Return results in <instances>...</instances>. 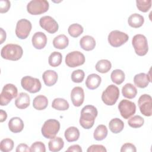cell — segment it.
<instances>
[{
    "mask_svg": "<svg viewBox=\"0 0 152 152\" xmlns=\"http://www.w3.org/2000/svg\"><path fill=\"white\" fill-rule=\"evenodd\" d=\"M64 145V142L62 138L55 137L52 138L48 142L49 150L52 152H57L62 150Z\"/></svg>",
    "mask_w": 152,
    "mask_h": 152,
    "instance_id": "obj_25",
    "label": "cell"
},
{
    "mask_svg": "<svg viewBox=\"0 0 152 152\" xmlns=\"http://www.w3.org/2000/svg\"><path fill=\"white\" fill-rule=\"evenodd\" d=\"M84 28L83 26L78 23H74L71 24L68 28V32L69 34L73 37H78L83 32Z\"/></svg>",
    "mask_w": 152,
    "mask_h": 152,
    "instance_id": "obj_35",
    "label": "cell"
},
{
    "mask_svg": "<svg viewBox=\"0 0 152 152\" xmlns=\"http://www.w3.org/2000/svg\"><path fill=\"white\" fill-rule=\"evenodd\" d=\"M11 6V3L8 0H1L0 1V12H7Z\"/></svg>",
    "mask_w": 152,
    "mask_h": 152,
    "instance_id": "obj_42",
    "label": "cell"
},
{
    "mask_svg": "<svg viewBox=\"0 0 152 152\" xmlns=\"http://www.w3.org/2000/svg\"><path fill=\"white\" fill-rule=\"evenodd\" d=\"M32 25L31 22L25 18L18 20L16 24L15 34L20 39H26L31 30Z\"/></svg>",
    "mask_w": 152,
    "mask_h": 152,
    "instance_id": "obj_10",
    "label": "cell"
},
{
    "mask_svg": "<svg viewBox=\"0 0 152 152\" xmlns=\"http://www.w3.org/2000/svg\"><path fill=\"white\" fill-rule=\"evenodd\" d=\"M110 78L113 83L119 85L122 84L125 80V73L122 70L116 69L112 72L110 74Z\"/></svg>",
    "mask_w": 152,
    "mask_h": 152,
    "instance_id": "obj_33",
    "label": "cell"
},
{
    "mask_svg": "<svg viewBox=\"0 0 152 152\" xmlns=\"http://www.w3.org/2000/svg\"><path fill=\"white\" fill-rule=\"evenodd\" d=\"M69 44V39L65 34H59L53 40V45L56 49H64Z\"/></svg>",
    "mask_w": 152,
    "mask_h": 152,
    "instance_id": "obj_26",
    "label": "cell"
},
{
    "mask_svg": "<svg viewBox=\"0 0 152 152\" xmlns=\"http://www.w3.org/2000/svg\"><path fill=\"white\" fill-rule=\"evenodd\" d=\"M144 17L137 13L131 14L128 19V23L129 26L133 28H139L141 27L144 24Z\"/></svg>",
    "mask_w": 152,
    "mask_h": 152,
    "instance_id": "obj_24",
    "label": "cell"
},
{
    "mask_svg": "<svg viewBox=\"0 0 152 152\" xmlns=\"http://www.w3.org/2000/svg\"><path fill=\"white\" fill-rule=\"evenodd\" d=\"M49 4L46 0H32L27 5V11L31 15H40L48 11Z\"/></svg>",
    "mask_w": 152,
    "mask_h": 152,
    "instance_id": "obj_6",
    "label": "cell"
},
{
    "mask_svg": "<svg viewBox=\"0 0 152 152\" xmlns=\"http://www.w3.org/2000/svg\"><path fill=\"white\" fill-rule=\"evenodd\" d=\"M17 88L14 84H5L0 94V104L1 106L7 105L12 99L17 97Z\"/></svg>",
    "mask_w": 152,
    "mask_h": 152,
    "instance_id": "obj_7",
    "label": "cell"
},
{
    "mask_svg": "<svg viewBox=\"0 0 152 152\" xmlns=\"http://www.w3.org/2000/svg\"><path fill=\"white\" fill-rule=\"evenodd\" d=\"M65 62L68 66L75 68L84 64L85 56L80 51H72L66 55Z\"/></svg>",
    "mask_w": 152,
    "mask_h": 152,
    "instance_id": "obj_11",
    "label": "cell"
},
{
    "mask_svg": "<svg viewBox=\"0 0 152 152\" xmlns=\"http://www.w3.org/2000/svg\"><path fill=\"white\" fill-rule=\"evenodd\" d=\"M52 107L58 110H66L69 106L68 102L64 99L56 98L52 103Z\"/></svg>",
    "mask_w": 152,
    "mask_h": 152,
    "instance_id": "obj_32",
    "label": "cell"
},
{
    "mask_svg": "<svg viewBox=\"0 0 152 152\" xmlns=\"http://www.w3.org/2000/svg\"><path fill=\"white\" fill-rule=\"evenodd\" d=\"M21 85L23 88L30 93L39 92L42 87V84L38 78L30 76H25L21 78Z\"/></svg>",
    "mask_w": 152,
    "mask_h": 152,
    "instance_id": "obj_8",
    "label": "cell"
},
{
    "mask_svg": "<svg viewBox=\"0 0 152 152\" xmlns=\"http://www.w3.org/2000/svg\"><path fill=\"white\" fill-rule=\"evenodd\" d=\"M150 72L148 74L145 73H140L136 74L134 77V82L136 86L139 88H145L147 87L149 83L151 82Z\"/></svg>",
    "mask_w": 152,
    "mask_h": 152,
    "instance_id": "obj_17",
    "label": "cell"
},
{
    "mask_svg": "<svg viewBox=\"0 0 152 152\" xmlns=\"http://www.w3.org/2000/svg\"><path fill=\"white\" fill-rule=\"evenodd\" d=\"M102 82L101 77L96 74L88 75L86 80V86L88 89L94 90L99 87Z\"/></svg>",
    "mask_w": 152,
    "mask_h": 152,
    "instance_id": "obj_22",
    "label": "cell"
},
{
    "mask_svg": "<svg viewBox=\"0 0 152 152\" xmlns=\"http://www.w3.org/2000/svg\"><path fill=\"white\" fill-rule=\"evenodd\" d=\"M71 99L74 106H80L84 100V92L83 88L81 87H74L71 90Z\"/></svg>",
    "mask_w": 152,
    "mask_h": 152,
    "instance_id": "obj_15",
    "label": "cell"
},
{
    "mask_svg": "<svg viewBox=\"0 0 152 152\" xmlns=\"http://www.w3.org/2000/svg\"><path fill=\"white\" fill-rule=\"evenodd\" d=\"M9 129L13 133H18L24 128V123L19 117H13L8 122Z\"/></svg>",
    "mask_w": 152,
    "mask_h": 152,
    "instance_id": "obj_20",
    "label": "cell"
},
{
    "mask_svg": "<svg viewBox=\"0 0 152 152\" xmlns=\"http://www.w3.org/2000/svg\"><path fill=\"white\" fill-rule=\"evenodd\" d=\"M65 139L68 142H74L80 137V131L75 126H70L68 128L64 133Z\"/></svg>",
    "mask_w": 152,
    "mask_h": 152,
    "instance_id": "obj_27",
    "label": "cell"
},
{
    "mask_svg": "<svg viewBox=\"0 0 152 152\" xmlns=\"http://www.w3.org/2000/svg\"><path fill=\"white\" fill-rule=\"evenodd\" d=\"M80 45L84 50L90 51L94 49L96 46V40L93 37L86 35L80 39Z\"/></svg>",
    "mask_w": 152,
    "mask_h": 152,
    "instance_id": "obj_21",
    "label": "cell"
},
{
    "mask_svg": "<svg viewBox=\"0 0 152 152\" xmlns=\"http://www.w3.org/2000/svg\"><path fill=\"white\" fill-rule=\"evenodd\" d=\"M60 129V123L58 121L53 119L46 120L41 129L42 135L49 139H52L56 135Z\"/></svg>",
    "mask_w": 152,
    "mask_h": 152,
    "instance_id": "obj_3",
    "label": "cell"
},
{
    "mask_svg": "<svg viewBox=\"0 0 152 152\" xmlns=\"http://www.w3.org/2000/svg\"><path fill=\"white\" fill-rule=\"evenodd\" d=\"M14 141L10 138L3 139L0 143V150L3 152H8L11 151L14 147Z\"/></svg>",
    "mask_w": 152,
    "mask_h": 152,
    "instance_id": "obj_37",
    "label": "cell"
},
{
    "mask_svg": "<svg viewBox=\"0 0 152 152\" xmlns=\"http://www.w3.org/2000/svg\"><path fill=\"white\" fill-rule=\"evenodd\" d=\"M98 114L96 107L93 105H86L81 111L80 124L84 129H90L94 125Z\"/></svg>",
    "mask_w": 152,
    "mask_h": 152,
    "instance_id": "obj_1",
    "label": "cell"
},
{
    "mask_svg": "<svg viewBox=\"0 0 152 152\" xmlns=\"http://www.w3.org/2000/svg\"><path fill=\"white\" fill-rule=\"evenodd\" d=\"M62 60V54L59 52L55 51L50 53L48 58L49 64L53 67H56L61 65Z\"/></svg>",
    "mask_w": 152,
    "mask_h": 152,
    "instance_id": "obj_34",
    "label": "cell"
},
{
    "mask_svg": "<svg viewBox=\"0 0 152 152\" xmlns=\"http://www.w3.org/2000/svg\"><path fill=\"white\" fill-rule=\"evenodd\" d=\"M23 50L21 46L17 44H7L2 47L1 50V55L3 59L18 61L23 56Z\"/></svg>",
    "mask_w": 152,
    "mask_h": 152,
    "instance_id": "obj_2",
    "label": "cell"
},
{
    "mask_svg": "<svg viewBox=\"0 0 152 152\" xmlns=\"http://www.w3.org/2000/svg\"><path fill=\"white\" fill-rule=\"evenodd\" d=\"M66 151H74V152H81L82 149L81 147L78 144H75L71 145L68 147V148L66 150Z\"/></svg>",
    "mask_w": 152,
    "mask_h": 152,
    "instance_id": "obj_45",
    "label": "cell"
},
{
    "mask_svg": "<svg viewBox=\"0 0 152 152\" xmlns=\"http://www.w3.org/2000/svg\"><path fill=\"white\" fill-rule=\"evenodd\" d=\"M121 152H128V151H131V152H136L137 149L135 146L131 144V143H125L122 145L121 148Z\"/></svg>",
    "mask_w": 152,
    "mask_h": 152,
    "instance_id": "obj_43",
    "label": "cell"
},
{
    "mask_svg": "<svg viewBox=\"0 0 152 152\" xmlns=\"http://www.w3.org/2000/svg\"><path fill=\"white\" fill-rule=\"evenodd\" d=\"M30 151L45 152L46 151L45 145L41 141H36L31 144L30 147Z\"/></svg>",
    "mask_w": 152,
    "mask_h": 152,
    "instance_id": "obj_40",
    "label": "cell"
},
{
    "mask_svg": "<svg viewBox=\"0 0 152 152\" xmlns=\"http://www.w3.org/2000/svg\"><path fill=\"white\" fill-rule=\"evenodd\" d=\"M129 39L128 35L119 30H113L108 35L107 40L109 44L115 48H118L125 44Z\"/></svg>",
    "mask_w": 152,
    "mask_h": 152,
    "instance_id": "obj_9",
    "label": "cell"
},
{
    "mask_svg": "<svg viewBox=\"0 0 152 152\" xmlns=\"http://www.w3.org/2000/svg\"><path fill=\"white\" fill-rule=\"evenodd\" d=\"M48 105V98L43 95H38L34 97L33 101V107L38 110L45 109Z\"/></svg>",
    "mask_w": 152,
    "mask_h": 152,
    "instance_id": "obj_23",
    "label": "cell"
},
{
    "mask_svg": "<svg viewBox=\"0 0 152 152\" xmlns=\"http://www.w3.org/2000/svg\"><path fill=\"white\" fill-rule=\"evenodd\" d=\"M40 27L49 33L53 34L58 30L59 26L56 21L50 16L45 15L40 18Z\"/></svg>",
    "mask_w": 152,
    "mask_h": 152,
    "instance_id": "obj_14",
    "label": "cell"
},
{
    "mask_svg": "<svg viewBox=\"0 0 152 152\" xmlns=\"http://www.w3.org/2000/svg\"><path fill=\"white\" fill-rule=\"evenodd\" d=\"M87 152H106L107 150L106 148L102 145L93 144L90 145L87 150Z\"/></svg>",
    "mask_w": 152,
    "mask_h": 152,
    "instance_id": "obj_41",
    "label": "cell"
},
{
    "mask_svg": "<svg viewBox=\"0 0 152 152\" xmlns=\"http://www.w3.org/2000/svg\"><path fill=\"white\" fill-rule=\"evenodd\" d=\"M31 42L34 48L37 49H42L46 45L47 37L42 31L36 32L32 36Z\"/></svg>",
    "mask_w": 152,
    "mask_h": 152,
    "instance_id": "obj_16",
    "label": "cell"
},
{
    "mask_svg": "<svg viewBox=\"0 0 152 152\" xmlns=\"http://www.w3.org/2000/svg\"><path fill=\"white\" fill-rule=\"evenodd\" d=\"M15 151L16 152H28L30 151V148L26 144L21 143L17 145Z\"/></svg>",
    "mask_w": 152,
    "mask_h": 152,
    "instance_id": "obj_44",
    "label": "cell"
},
{
    "mask_svg": "<svg viewBox=\"0 0 152 152\" xmlns=\"http://www.w3.org/2000/svg\"><path fill=\"white\" fill-rule=\"evenodd\" d=\"M118 109L122 118L128 119L136 112L135 103L128 100H122L118 104Z\"/></svg>",
    "mask_w": 152,
    "mask_h": 152,
    "instance_id": "obj_12",
    "label": "cell"
},
{
    "mask_svg": "<svg viewBox=\"0 0 152 152\" xmlns=\"http://www.w3.org/2000/svg\"><path fill=\"white\" fill-rule=\"evenodd\" d=\"M132 45L135 53L138 56H144L148 50V42L145 36L141 34L135 35L132 39Z\"/></svg>",
    "mask_w": 152,
    "mask_h": 152,
    "instance_id": "obj_5",
    "label": "cell"
},
{
    "mask_svg": "<svg viewBox=\"0 0 152 152\" xmlns=\"http://www.w3.org/2000/svg\"><path fill=\"white\" fill-rule=\"evenodd\" d=\"M30 103L29 95L24 92L20 93L15 100V106L20 109H24L27 108Z\"/></svg>",
    "mask_w": 152,
    "mask_h": 152,
    "instance_id": "obj_19",
    "label": "cell"
},
{
    "mask_svg": "<svg viewBox=\"0 0 152 152\" xmlns=\"http://www.w3.org/2000/svg\"><path fill=\"white\" fill-rule=\"evenodd\" d=\"M7 114L5 111H4L2 109L0 110V122H3L7 119Z\"/></svg>",
    "mask_w": 152,
    "mask_h": 152,
    "instance_id": "obj_46",
    "label": "cell"
},
{
    "mask_svg": "<svg viewBox=\"0 0 152 152\" xmlns=\"http://www.w3.org/2000/svg\"><path fill=\"white\" fill-rule=\"evenodd\" d=\"M95 68L99 72L104 74L109 71L112 68V64L107 59H101L96 63Z\"/></svg>",
    "mask_w": 152,
    "mask_h": 152,
    "instance_id": "obj_31",
    "label": "cell"
},
{
    "mask_svg": "<svg viewBox=\"0 0 152 152\" xmlns=\"http://www.w3.org/2000/svg\"><path fill=\"white\" fill-rule=\"evenodd\" d=\"M136 4L137 8L141 12H147L151 7V0H137Z\"/></svg>",
    "mask_w": 152,
    "mask_h": 152,
    "instance_id": "obj_38",
    "label": "cell"
},
{
    "mask_svg": "<svg viewBox=\"0 0 152 152\" xmlns=\"http://www.w3.org/2000/svg\"><path fill=\"white\" fill-rule=\"evenodd\" d=\"M119 97V90L113 84L108 86L102 94L103 102L107 106H112L116 103Z\"/></svg>",
    "mask_w": 152,
    "mask_h": 152,
    "instance_id": "obj_4",
    "label": "cell"
},
{
    "mask_svg": "<svg viewBox=\"0 0 152 152\" xmlns=\"http://www.w3.org/2000/svg\"><path fill=\"white\" fill-rule=\"evenodd\" d=\"M124 127L123 121L119 118H113L109 122V128L112 132L118 134L121 132Z\"/></svg>",
    "mask_w": 152,
    "mask_h": 152,
    "instance_id": "obj_29",
    "label": "cell"
},
{
    "mask_svg": "<svg viewBox=\"0 0 152 152\" xmlns=\"http://www.w3.org/2000/svg\"><path fill=\"white\" fill-rule=\"evenodd\" d=\"M122 93L125 97L132 99L137 96V90L132 84L126 83L122 88Z\"/></svg>",
    "mask_w": 152,
    "mask_h": 152,
    "instance_id": "obj_28",
    "label": "cell"
},
{
    "mask_svg": "<svg viewBox=\"0 0 152 152\" xmlns=\"http://www.w3.org/2000/svg\"><path fill=\"white\" fill-rule=\"evenodd\" d=\"M42 78L45 84L48 87H50L55 84L57 82L58 74L53 70H46L43 72Z\"/></svg>",
    "mask_w": 152,
    "mask_h": 152,
    "instance_id": "obj_18",
    "label": "cell"
},
{
    "mask_svg": "<svg viewBox=\"0 0 152 152\" xmlns=\"http://www.w3.org/2000/svg\"><path fill=\"white\" fill-rule=\"evenodd\" d=\"M84 72L82 69H77L71 74V80L74 83H81L84 78Z\"/></svg>",
    "mask_w": 152,
    "mask_h": 152,
    "instance_id": "obj_39",
    "label": "cell"
},
{
    "mask_svg": "<svg viewBox=\"0 0 152 152\" xmlns=\"http://www.w3.org/2000/svg\"><path fill=\"white\" fill-rule=\"evenodd\" d=\"M108 131L107 127L104 125H99L95 129L93 134L94 138L97 141H102L104 140L107 135Z\"/></svg>",
    "mask_w": 152,
    "mask_h": 152,
    "instance_id": "obj_30",
    "label": "cell"
},
{
    "mask_svg": "<svg viewBox=\"0 0 152 152\" xmlns=\"http://www.w3.org/2000/svg\"><path fill=\"white\" fill-rule=\"evenodd\" d=\"M144 119L140 115H135L129 119L128 121V125L133 128H138L144 125Z\"/></svg>",
    "mask_w": 152,
    "mask_h": 152,
    "instance_id": "obj_36",
    "label": "cell"
},
{
    "mask_svg": "<svg viewBox=\"0 0 152 152\" xmlns=\"http://www.w3.org/2000/svg\"><path fill=\"white\" fill-rule=\"evenodd\" d=\"M152 99L150 95L144 94L141 95L138 100V104L141 113L145 116H151Z\"/></svg>",
    "mask_w": 152,
    "mask_h": 152,
    "instance_id": "obj_13",
    "label": "cell"
},
{
    "mask_svg": "<svg viewBox=\"0 0 152 152\" xmlns=\"http://www.w3.org/2000/svg\"><path fill=\"white\" fill-rule=\"evenodd\" d=\"M6 32L2 28H1V38H0V44H2L3 42L6 40Z\"/></svg>",
    "mask_w": 152,
    "mask_h": 152,
    "instance_id": "obj_47",
    "label": "cell"
}]
</instances>
